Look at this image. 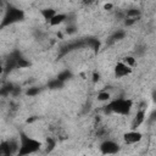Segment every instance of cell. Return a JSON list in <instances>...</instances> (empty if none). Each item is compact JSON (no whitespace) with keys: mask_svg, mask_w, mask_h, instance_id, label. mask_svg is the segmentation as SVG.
I'll return each mask as SVG.
<instances>
[{"mask_svg":"<svg viewBox=\"0 0 156 156\" xmlns=\"http://www.w3.org/2000/svg\"><path fill=\"white\" fill-rule=\"evenodd\" d=\"M43 144L37 140L35 138H32L27 135L26 133H20L18 139V151L16 156H29L35 152H38L41 149Z\"/></svg>","mask_w":156,"mask_h":156,"instance_id":"6da1fadb","label":"cell"},{"mask_svg":"<svg viewBox=\"0 0 156 156\" xmlns=\"http://www.w3.org/2000/svg\"><path fill=\"white\" fill-rule=\"evenodd\" d=\"M132 107H133V101L130 99L119 98V99L112 100L106 106V111L116 113V115H128L130 112Z\"/></svg>","mask_w":156,"mask_h":156,"instance_id":"7a4b0ae2","label":"cell"},{"mask_svg":"<svg viewBox=\"0 0 156 156\" xmlns=\"http://www.w3.org/2000/svg\"><path fill=\"white\" fill-rule=\"evenodd\" d=\"M24 20V12L23 10L21 9H17L15 6H9L2 20H1V23H0V28H4V27H7V26H11L13 23H17V22H21Z\"/></svg>","mask_w":156,"mask_h":156,"instance_id":"3957f363","label":"cell"},{"mask_svg":"<svg viewBox=\"0 0 156 156\" xmlns=\"http://www.w3.org/2000/svg\"><path fill=\"white\" fill-rule=\"evenodd\" d=\"M99 149L104 155H115L119 151V145L113 140H104L100 144Z\"/></svg>","mask_w":156,"mask_h":156,"instance_id":"277c9868","label":"cell"},{"mask_svg":"<svg viewBox=\"0 0 156 156\" xmlns=\"http://www.w3.org/2000/svg\"><path fill=\"white\" fill-rule=\"evenodd\" d=\"M141 139H143V134L140 132H138V130H134V129H132V130H129V132L123 134V141L126 144H136Z\"/></svg>","mask_w":156,"mask_h":156,"instance_id":"5b68a950","label":"cell"},{"mask_svg":"<svg viewBox=\"0 0 156 156\" xmlns=\"http://www.w3.org/2000/svg\"><path fill=\"white\" fill-rule=\"evenodd\" d=\"M130 72H132V68L128 67L127 65H124L122 61H119V62L115 66V68H113V73H115V77H116V78L127 77Z\"/></svg>","mask_w":156,"mask_h":156,"instance_id":"8992f818","label":"cell"},{"mask_svg":"<svg viewBox=\"0 0 156 156\" xmlns=\"http://www.w3.org/2000/svg\"><path fill=\"white\" fill-rule=\"evenodd\" d=\"M144 121H145V110L141 108V110H139V111L136 112V115L134 116V118H133V121H132V128L135 130L139 126L143 124Z\"/></svg>","mask_w":156,"mask_h":156,"instance_id":"52a82bcc","label":"cell"},{"mask_svg":"<svg viewBox=\"0 0 156 156\" xmlns=\"http://www.w3.org/2000/svg\"><path fill=\"white\" fill-rule=\"evenodd\" d=\"M0 156H15L9 140H4L0 143Z\"/></svg>","mask_w":156,"mask_h":156,"instance_id":"ba28073f","label":"cell"},{"mask_svg":"<svg viewBox=\"0 0 156 156\" xmlns=\"http://www.w3.org/2000/svg\"><path fill=\"white\" fill-rule=\"evenodd\" d=\"M67 18V15L66 13H56L50 21H49V24L50 26H58L61 23H63Z\"/></svg>","mask_w":156,"mask_h":156,"instance_id":"9c48e42d","label":"cell"},{"mask_svg":"<svg viewBox=\"0 0 156 156\" xmlns=\"http://www.w3.org/2000/svg\"><path fill=\"white\" fill-rule=\"evenodd\" d=\"M40 13H41V16H43V18L45 20V21H50L57 12L54 10V9H51V7H48V9H44V10H41L40 11Z\"/></svg>","mask_w":156,"mask_h":156,"instance_id":"30bf717a","label":"cell"},{"mask_svg":"<svg viewBox=\"0 0 156 156\" xmlns=\"http://www.w3.org/2000/svg\"><path fill=\"white\" fill-rule=\"evenodd\" d=\"M110 99H111V94L108 91H106V90H102V91H100L98 94V100L101 101V102H106Z\"/></svg>","mask_w":156,"mask_h":156,"instance_id":"8fae6325","label":"cell"},{"mask_svg":"<svg viewBox=\"0 0 156 156\" xmlns=\"http://www.w3.org/2000/svg\"><path fill=\"white\" fill-rule=\"evenodd\" d=\"M13 89H15V87H13L12 84H6V85H4V87L0 89V95L6 96V95H9V94H12Z\"/></svg>","mask_w":156,"mask_h":156,"instance_id":"7c38bea8","label":"cell"},{"mask_svg":"<svg viewBox=\"0 0 156 156\" xmlns=\"http://www.w3.org/2000/svg\"><path fill=\"white\" fill-rule=\"evenodd\" d=\"M72 77V73L69 72V71H63L62 73H60L58 74V77H57V79L58 80H61L62 83H65V80H67V79H69Z\"/></svg>","mask_w":156,"mask_h":156,"instance_id":"4fadbf2b","label":"cell"},{"mask_svg":"<svg viewBox=\"0 0 156 156\" xmlns=\"http://www.w3.org/2000/svg\"><path fill=\"white\" fill-rule=\"evenodd\" d=\"M122 62H123L124 65H127L128 67H130V68H132V67L135 65V62H136V61H135V58H134L133 56H126V57L123 58V61H122Z\"/></svg>","mask_w":156,"mask_h":156,"instance_id":"5bb4252c","label":"cell"},{"mask_svg":"<svg viewBox=\"0 0 156 156\" xmlns=\"http://www.w3.org/2000/svg\"><path fill=\"white\" fill-rule=\"evenodd\" d=\"M49 87H50V88H52V89H58V88L63 87V83L56 78V79H54V80H51V82L49 83Z\"/></svg>","mask_w":156,"mask_h":156,"instance_id":"9a60e30c","label":"cell"},{"mask_svg":"<svg viewBox=\"0 0 156 156\" xmlns=\"http://www.w3.org/2000/svg\"><path fill=\"white\" fill-rule=\"evenodd\" d=\"M55 145H56L55 140H54V139H51V138H48V139H46V152L52 151V150H54V147H55Z\"/></svg>","mask_w":156,"mask_h":156,"instance_id":"2e32d148","label":"cell"},{"mask_svg":"<svg viewBox=\"0 0 156 156\" xmlns=\"http://www.w3.org/2000/svg\"><path fill=\"white\" fill-rule=\"evenodd\" d=\"M140 15L139 10H135V9H132L129 11H127V17L128 18H133V20H136V17Z\"/></svg>","mask_w":156,"mask_h":156,"instance_id":"e0dca14e","label":"cell"},{"mask_svg":"<svg viewBox=\"0 0 156 156\" xmlns=\"http://www.w3.org/2000/svg\"><path fill=\"white\" fill-rule=\"evenodd\" d=\"M39 93H40V89H39V88H35V87L29 88V89L26 91V94H27L28 96H35V95L39 94Z\"/></svg>","mask_w":156,"mask_h":156,"instance_id":"ac0fdd59","label":"cell"},{"mask_svg":"<svg viewBox=\"0 0 156 156\" xmlns=\"http://www.w3.org/2000/svg\"><path fill=\"white\" fill-rule=\"evenodd\" d=\"M124 38V32H122V30H118L117 33H115L113 35H112V40H121V39H123Z\"/></svg>","mask_w":156,"mask_h":156,"instance_id":"d6986e66","label":"cell"},{"mask_svg":"<svg viewBox=\"0 0 156 156\" xmlns=\"http://www.w3.org/2000/svg\"><path fill=\"white\" fill-rule=\"evenodd\" d=\"M99 79H100V74L98 72H94L93 73V82L96 83V82H99Z\"/></svg>","mask_w":156,"mask_h":156,"instance_id":"ffe728a7","label":"cell"},{"mask_svg":"<svg viewBox=\"0 0 156 156\" xmlns=\"http://www.w3.org/2000/svg\"><path fill=\"white\" fill-rule=\"evenodd\" d=\"M104 7H105L106 10H110V9L112 7V5H111V4H105V5H104Z\"/></svg>","mask_w":156,"mask_h":156,"instance_id":"44dd1931","label":"cell"},{"mask_svg":"<svg viewBox=\"0 0 156 156\" xmlns=\"http://www.w3.org/2000/svg\"><path fill=\"white\" fill-rule=\"evenodd\" d=\"M4 72H5V71H4V66H2V65H0V76H1Z\"/></svg>","mask_w":156,"mask_h":156,"instance_id":"7402d4cb","label":"cell"}]
</instances>
